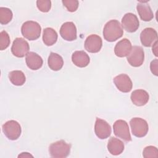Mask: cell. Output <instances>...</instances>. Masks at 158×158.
Instances as JSON below:
<instances>
[{"label": "cell", "instance_id": "6da1fadb", "mask_svg": "<svg viewBox=\"0 0 158 158\" xmlns=\"http://www.w3.org/2000/svg\"><path fill=\"white\" fill-rule=\"evenodd\" d=\"M123 34V30L120 22L117 20L107 22L103 29L104 39L109 42H113L120 38Z\"/></svg>", "mask_w": 158, "mask_h": 158}, {"label": "cell", "instance_id": "7a4b0ae2", "mask_svg": "<svg viewBox=\"0 0 158 158\" xmlns=\"http://www.w3.org/2000/svg\"><path fill=\"white\" fill-rule=\"evenodd\" d=\"M22 35L28 40H36L40 38L41 27L40 25L35 21H27L24 22L21 27Z\"/></svg>", "mask_w": 158, "mask_h": 158}, {"label": "cell", "instance_id": "3957f363", "mask_svg": "<svg viewBox=\"0 0 158 158\" xmlns=\"http://www.w3.org/2000/svg\"><path fill=\"white\" fill-rule=\"evenodd\" d=\"M71 145L64 140L52 143L49 147V154L52 157L64 158L67 157L70 152Z\"/></svg>", "mask_w": 158, "mask_h": 158}, {"label": "cell", "instance_id": "277c9868", "mask_svg": "<svg viewBox=\"0 0 158 158\" xmlns=\"http://www.w3.org/2000/svg\"><path fill=\"white\" fill-rule=\"evenodd\" d=\"M130 125L132 134L136 137H144L148 132V124L143 118L139 117L133 118L130 121Z\"/></svg>", "mask_w": 158, "mask_h": 158}, {"label": "cell", "instance_id": "5b68a950", "mask_svg": "<svg viewBox=\"0 0 158 158\" xmlns=\"http://www.w3.org/2000/svg\"><path fill=\"white\" fill-rule=\"evenodd\" d=\"M2 131L5 136L10 140L17 139L22 133L20 124L15 120H9L2 127Z\"/></svg>", "mask_w": 158, "mask_h": 158}, {"label": "cell", "instance_id": "8992f818", "mask_svg": "<svg viewBox=\"0 0 158 158\" xmlns=\"http://www.w3.org/2000/svg\"><path fill=\"white\" fill-rule=\"evenodd\" d=\"M114 135L126 142L131 141L129 127L127 122L123 120H117L113 125Z\"/></svg>", "mask_w": 158, "mask_h": 158}, {"label": "cell", "instance_id": "52a82bcc", "mask_svg": "<svg viewBox=\"0 0 158 158\" xmlns=\"http://www.w3.org/2000/svg\"><path fill=\"white\" fill-rule=\"evenodd\" d=\"M128 62L133 67H138L141 66L144 60V52L141 46H134L129 54L127 56Z\"/></svg>", "mask_w": 158, "mask_h": 158}, {"label": "cell", "instance_id": "ba28073f", "mask_svg": "<svg viewBox=\"0 0 158 158\" xmlns=\"http://www.w3.org/2000/svg\"><path fill=\"white\" fill-rule=\"evenodd\" d=\"M30 46L28 43L22 38H17L13 41L11 52L17 57H23L28 53Z\"/></svg>", "mask_w": 158, "mask_h": 158}, {"label": "cell", "instance_id": "9c48e42d", "mask_svg": "<svg viewBox=\"0 0 158 158\" xmlns=\"http://www.w3.org/2000/svg\"><path fill=\"white\" fill-rule=\"evenodd\" d=\"M122 26L127 31L133 33L138 29L139 22L136 15L133 13H127L122 19Z\"/></svg>", "mask_w": 158, "mask_h": 158}, {"label": "cell", "instance_id": "30bf717a", "mask_svg": "<svg viewBox=\"0 0 158 158\" xmlns=\"http://www.w3.org/2000/svg\"><path fill=\"white\" fill-rule=\"evenodd\" d=\"M111 131V127L106 120L96 118L94 125V132L98 138L101 139H106L110 135Z\"/></svg>", "mask_w": 158, "mask_h": 158}, {"label": "cell", "instance_id": "8fae6325", "mask_svg": "<svg viewBox=\"0 0 158 158\" xmlns=\"http://www.w3.org/2000/svg\"><path fill=\"white\" fill-rule=\"evenodd\" d=\"M102 46L101 38L95 34L88 36L85 41V49L91 53L98 52Z\"/></svg>", "mask_w": 158, "mask_h": 158}, {"label": "cell", "instance_id": "7c38bea8", "mask_svg": "<svg viewBox=\"0 0 158 158\" xmlns=\"http://www.w3.org/2000/svg\"><path fill=\"white\" fill-rule=\"evenodd\" d=\"M114 83L117 89L122 93L130 92L133 87L130 78L127 74H120L114 78Z\"/></svg>", "mask_w": 158, "mask_h": 158}, {"label": "cell", "instance_id": "4fadbf2b", "mask_svg": "<svg viewBox=\"0 0 158 158\" xmlns=\"http://www.w3.org/2000/svg\"><path fill=\"white\" fill-rule=\"evenodd\" d=\"M60 35L62 38L69 41L77 39V28L72 22H67L63 23L60 29Z\"/></svg>", "mask_w": 158, "mask_h": 158}, {"label": "cell", "instance_id": "5bb4252c", "mask_svg": "<svg viewBox=\"0 0 158 158\" xmlns=\"http://www.w3.org/2000/svg\"><path fill=\"white\" fill-rule=\"evenodd\" d=\"M157 40V33L152 28H146L140 34L141 44L145 47H151Z\"/></svg>", "mask_w": 158, "mask_h": 158}, {"label": "cell", "instance_id": "9a60e30c", "mask_svg": "<svg viewBox=\"0 0 158 158\" xmlns=\"http://www.w3.org/2000/svg\"><path fill=\"white\" fill-rule=\"evenodd\" d=\"M132 48L131 43L129 40L123 38L119 41L114 48V53L118 57L127 56Z\"/></svg>", "mask_w": 158, "mask_h": 158}, {"label": "cell", "instance_id": "2e32d148", "mask_svg": "<svg viewBox=\"0 0 158 158\" xmlns=\"http://www.w3.org/2000/svg\"><path fill=\"white\" fill-rule=\"evenodd\" d=\"M131 101L133 104L137 106H144L149 101L148 93L143 89H136L131 93Z\"/></svg>", "mask_w": 158, "mask_h": 158}, {"label": "cell", "instance_id": "e0dca14e", "mask_svg": "<svg viewBox=\"0 0 158 158\" xmlns=\"http://www.w3.org/2000/svg\"><path fill=\"white\" fill-rule=\"evenodd\" d=\"M25 62L27 67L33 70L40 69L43 64V60L41 56L34 52H30L27 54Z\"/></svg>", "mask_w": 158, "mask_h": 158}, {"label": "cell", "instance_id": "ac0fdd59", "mask_svg": "<svg viewBox=\"0 0 158 158\" xmlns=\"http://www.w3.org/2000/svg\"><path fill=\"white\" fill-rule=\"evenodd\" d=\"M72 60L76 66L83 68L89 64L90 59L89 56L85 51H77L72 54Z\"/></svg>", "mask_w": 158, "mask_h": 158}, {"label": "cell", "instance_id": "d6986e66", "mask_svg": "<svg viewBox=\"0 0 158 158\" xmlns=\"http://www.w3.org/2000/svg\"><path fill=\"white\" fill-rule=\"evenodd\" d=\"M107 148L108 151L112 155L117 156L122 153L125 146L123 143L119 139L115 137H111L108 141Z\"/></svg>", "mask_w": 158, "mask_h": 158}, {"label": "cell", "instance_id": "ffe728a7", "mask_svg": "<svg viewBox=\"0 0 158 158\" xmlns=\"http://www.w3.org/2000/svg\"><path fill=\"white\" fill-rule=\"evenodd\" d=\"M136 9L142 20L148 22L151 21L153 19V12L149 5L146 2H141L138 3L136 6Z\"/></svg>", "mask_w": 158, "mask_h": 158}, {"label": "cell", "instance_id": "44dd1931", "mask_svg": "<svg viewBox=\"0 0 158 158\" xmlns=\"http://www.w3.org/2000/svg\"><path fill=\"white\" fill-rule=\"evenodd\" d=\"M48 64L49 67L52 70L58 71L62 68L64 60L59 54L54 52H51L48 57Z\"/></svg>", "mask_w": 158, "mask_h": 158}, {"label": "cell", "instance_id": "7402d4cb", "mask_svg": "<svg viewBox=\"0 0 158 158\" xmlns=\"http://www.w3.org/2000/svg\"><path fill=\"white\" fill-rule=\"evenodd\" d=\"M57 33L52 28H46L43 30V41L44 44L50 46L54 44L57 40Z\"/></svg>", "mask_w": 158, "mask_h": 158}, {"label": "cell", "instance_id": "603a6c76", "mask_svg": "<svg viewBox=\"0 0 158 158\" xmlns=\"http://www.w3.org/2000/svg\"><path fill=\"white\" fill-rule=\"evenodd\" d=\"M10 81L15 86L23 85L26 80L23 72L21 70H14L9 73Z\"/></svg>", "mask_w": 158, "mask_h": 158}, {"label": "cell", "instance_id": "cb8c5ba5", "mask_svg": "<svg viewBox=\"0 0 158 158\" xmlns=\"http://www.w3.org/2000/svg\"><path fill=\"white\" fill-rule=\"evenodd\" d=\"M13 17L12 10L7 7H0V23L2 25H6L9 23Z\"/></svg>", "mask_w": 158, "mask_h": 158}, {"label": "cell", "instance_id": "d4e9b609", "mask_svg": "<svg viewBox=\"0 0 158 158\" xmlns=\"http://www.w3.org/2000/svg\"><path fill=\"white\" fill-rule=\"evenodd\" d=\"M10 37L6 31H2L0 33V49L1 51L6 49L10 44Z\"/></svg>", "mask_w": 158, "mask_h": 158}, {"label": "cell", "instance_id": "484cf974", "mask_svg": "<svg viewBox=\"0 0 158 158\" xmlns=\"http://www.w3.org/2000/svg\"><path fill=\"white\" fill-rule=\"evenodd\" d=\"M143 156L145 158L157 157L158 151L157 148L152 146H149L146 147L143 151Z\"/></svg>", "mask_w": 158, "mask_h": 158}, {"label": "cell", "instance_id": "4316f807", "mask_svg": "<svg viewBox=\"0 0 158 158\" xmlns=\"http://www.w3.org/2000/svg\"><path fill=\"white\" fill-rule=\"evenodd\" d=\"M37 8L43 12H48L51 7V1L49 0H38L36 1Z\"/></svg>", "mask_w": 158, "mask_h": 158}, {"label": "cell", "instance_id": "83f0119b", "mask_svg": "<svg viewBox=\"0 0 158 158\" xmlns=\"http://www.w3.org/2000/svg\"><path fill=\"white\" fill-rule=\"evenodd\" d=\"M62 2L67 9L71 12L76 11L79 5L78 1L77 0H63Z\"/></svg>", "mask_w": 158, "mask_h": 158}, {"label": "cell", "instance_id": "f1b7e54d", "mask_svg": "<svg viewBox=\"0 0 158 158\" xmlns=\"http://www.w3.org/2000/svg\"><path fill=\"white\" fill-rule=\"evenodd\" d=\"M150 69L151 72L156 76L158 75V60L154 59L151 62Z\"/></svg>", "mask_w": 158, "mask_h": 158}, {"label": "cell", "instance_id": "f546056e", "mask_svg": "<svg viewBox=\"0 0 158 158\" xmlns=\"http://www.w3.org/2000/svg\"><path fill=\"white\" fill-rule=\"evenodd\" d=\"M152 52L155 55V56H157V40L152 45Z\"/></svg>", "mask_w": 158, "mask_h": 158}, {"label": "cell", "instance_id": "4dcf8cb0", "mask_svg": "<svg viewBox=\"0 0 158 158\" xmlns=\"http://www.w3.org/2000/svg\"><path fill=\"white\" fill-rule=\"evenodd\" d=\"M19 157H33V156L32 155H31L30 154H29V153H28V152H22L21 154H20V155H19V156H18Z\"/></svg>", "mask_w": 158, "mask_h": 158}]
</instances>
